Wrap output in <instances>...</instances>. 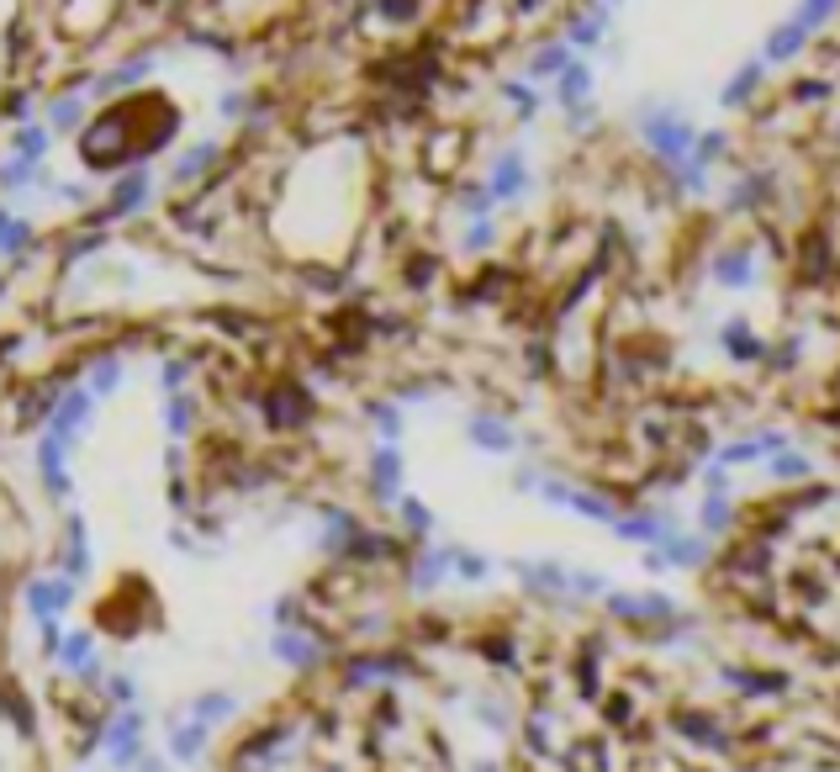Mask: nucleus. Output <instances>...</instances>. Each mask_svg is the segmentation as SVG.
Segmentation results:
<instances>
[{
  "label": "nucleus",
  "instance_id": "nucleus-1",
  "mask_svg": "<svg viewBox=\"0 0 840 772\" xmlns=\"http://www.w3.org/2000/svg\"><path fill=\"white\" fill-rule=\"evenodd\" d=\"M143 730H148V714L143 709H117L106 720V730H101V746L111 751V767H138L143 757H148V746H143Z\"/></svg>",
  "mask_w": 840,
  "mask_h": 772
},
{
  "label": "nucleus",
  "instance_id": "nucleus-2",
  "mask_svg": "<svg viewBox=\"0 0 840 772\" xmlns=\"http://www.w3.org/2000/svg\"><path fill=\"white\" fill-rule=\"evenodd\" d=\"M90 424H96V397H90V386H74V392L59 397V408L48 413V434L64 439V445H74Z\"/></svg>",
  "mask_w": 840,
  "mask_h": 772
},
{
  "label": "nucleus",
  "instance_id": "nucleus-3",
  "mask_svg": "<svg viewBox=\"0 0 840 772\" xmlns=\"http://www.w3.org/2000/svg\"><path fill=\"white\" fill-rule=\"evenodd\" d=\"M22 603H27L32 624H59V614L74 603V582L69 577H32L22 587Z\"/></svg>",
  "mask_w": 840,
  "mask_h": 772
},
{
  "label": "nucleus",
  "instance_id": "nucleus-4",
  "mask_svg": "<svg viewBox=\"0 0 840 772\" xmlns=\"http://www.w3.org/2000/svg\"><path fill=\"white\" fill-rule=\"evenodd\" d=\"M32 461H37V476H43V487H48V498H74V476H69V445L64 439H53V434H43L37 439V450H32Z\"/></svg>",
  "mask_w": 840,
  "mask_h": 772
},
{
  "label": "nucleus",
  "instance_id": "nucleus-5",
  "mask_svg": "<svg viewBox=\"0 0 840 772\" xmlns=\"http://www.w3.org/2000/svg\"><path fill=\"white\" fill-rule=\"evenodd\" d=\"M148 196H154V175H148V164H138V170H127L117 180V191H111V201H106V217L111 223H117V217H133V212L148 207Z\"/></svg>",
  "mask_w": 840,
  "mask_h": 772
},
{
  "label": "nucleus",
  "instance_id": "nucleus-6",
  "mask_svg": "<svg viewBox=\"0 0 840 772\" xmlns=\"http://www.w3.org/2000/svg\"><path fill=\"white\" fill-rule=\"evenodd\" d=\"M159 69V59L154 53H133V59H122L117 69H106V75H96V85H90V96H122V90H133V85H143L148 75Z\"/></svg>",
  "mask_w": 840,
  "mask_h": 772
},
{
  "label": "nucleus",
  "instance_id": "nucleus-7",
  "mask_svg": "<svg viewBox=\"0 0 840 772\" xmlns=\"http://www.w3.org/2000/svg\"><path fill=\"white\" fill-rule=\"evenodd\" d=\"M640 133L656 143L666 159H687V149H693V133H687L677 117H666V112H645L640 117Z\"/></svg>",
  "mask_w": 840,
  "mask_h": 772
},
{
  "label": "nucleus",
  "instance_id": "nucleus-8",
  "mask_svg": "<svg viewBox=\"0 0 840 772\" xmlns=\"http://www.w3.org/2000/svg\"><path fill=\"white\" fill-rule=\"evenodd\" d=\"M524 186H529L524 154H518V149L497 154V164H492V180H487V196H492V201H513V196H524Z\"/></svg>",
  "mask_w": 840,
  "mask_h": 772
},
{
  "label": "nucleus",
  "instance_id": "nucleus-9",
  "mask_svg": "<svg viewBox=\"0 0 840 772\" xmlns=\"http://www.w3.org/2000/svg\"><path fill=\"white\" fill-rule=\"evenodd\" d=\"M370 482H376V498L397 503L402 498V450H391V445L370 450Z\"/></svg>",
  "mask_w": 840,
  "mask_h": 772
},
{
  "label": "nucleus",
  "instance_id": "nucleus-10",
  "mask_svg": "<svg viewBox=\"0 0 840 772\" xmlns=\"http://www.w3.org/2000/svg\"><path fill=\"white\" fill-rule=\"evenodd\" d=\"M465 434H471V445L487 450V455H508L518 445L513 429L502 424V418H492V413H471V418H465Z\"/></svg>",
  "mask_w": 840,
  "mask_h": 772
},
{
  "label": "nucleus",
  "instance_id": "nucleus-11",
  "mask_svg": "<svg viewBox=\"0 0 840 772\" xmlns=\"http://www.w3.org/2000/svg\"><path fill=\"white\" fill-rule=\"evenodd\" d=\"M238 714V693H228V688H212V693H196L191 698V709H185V720H196V725H222V720H233Z\"/></svg>",
  "mask_w": 840,
  "mask_h": 772
},
{
  "label": "nucleus",
  "instance_id": "nucleus-12",
  "mask_svg": "<svg viewBox=\"0 0 840 772\" xmlns=\"http://www.w3.org/2000/svg\"><path fill=\"white\" fill-rule=\"evenodd\" d=\"M207 725L196 720H175L170 725V741H164V751H170V762H201V751H207Z\"/></svg>",
  "mask_w": 840,
  "mask_h": 772
},
{
  "label": "nucleus",
  "instance_id": "nucleus-13",
  "mask_svg": "<svg viewBox=\"0 0 840 772\" xmlns=\"http://www.w3.org/2000/svg\"><path fill=\"white\" fill-rule=\"evenodd\" d=\"M270 656L286 661V667H312V661L323 656V651H317V640L296 635V630H275V635H270Z\"/></svg>",
  "mask_w": 840,
  "mask_h": 772
},
{
  "label": "nucleus",
  "instance_id": "nucleus-14",
  "mask_svg": "<svg viewBox=\"0 0 840 772\" xmlns=\"http://www.w3.org/2000/svg\"><path fill=\"white\" fill-rule=\"evenodd\" d=\"M64 545H69L64 577H69V582L90 577V529H85V519H80V513H69V535H64Z\"/></svg>",
  "mask_w": 840,
  "mask_h": 772
},
{
  "label": "nucleus",
  "instance_id": "nucleus-15",
  "mask_svg": "<svg viewBox=\"0 0 840 772\" xmlns=\"http://www.w3.org/2000/svg\"><path fill=\"white\" fill-rule=\"evenodd\" d=\"M27 186H53L43 164H27V159H6V164H0V191H6V196L27 191Z\"/></svg>",
  "mask_w": 840,
  "mask_h": 772
},
{
  "label": "nucleus",
  "instance_id": "nucleus-16",
  "mask_svg": "<svg viewBox=\"0 0 840 772\" xmlns=\"http://www.w3.org/2000/svg\"><path fill=\"white\" fill-rule=\"evenodd\" d=\"M48 143H53L48 127H43V122H27V127H16V138H11V159L43 164V159H48Z\"/></svg>",
  "mask_w": 840,
  "mask_h": 772
},
{
  "label": "nucleus",
  "instance_id": "nucleus-17",
  "mask_svg": "<svg viewBox=\"0 0 840 772\" xmlns=\"http://www.w3.org/2000/svg\"><path fill=\"white\" fill-rule=\"evenodd\" d=\"M212 159H217V143H212V138L196 143V149H185V154L175 159V170H170V186H191L196 175H207Z\"/></svg>",
  "mask_w": 840,
  "mask_h": 772
},
{
  "label": "nucleus",
  "instance_id": "nucleus-18",
  "mask_svg": "<svg viewBox=\"0 0 840 772\" xmlns=\"http://www.w3.org/2000/svg\"><path fill=\"white\" fill-rule=\"evenodd\" d=\"M85 127V101L80 96H59V101H48V133H80Z\"/></svg>",
  "mask_w": 840,
  "mask_h": 772
},
{
  "label": "nucleus",
  "instance_id": "nucleus-19",
  "mask_svg": "<svg viewBox=\"0 0 840 772\" xmlns=\"http://www.w3.org/2000/svg\"><path fill=\"white\" fill-rule=\"evenodd\" d=\"M90 661H96V640H90V630H64L59 667H69V672H85Z\"/></svg>",
  "mask_w": 840,
  "mask_h": 772
},
{
  "label": "nucleus",
  "instance_id": "nucleus-20",
  "mask_svg": "<svg viewBox=\"0 0 840 772\" xmlns=\"http://www.w3.org/2000/svg\"><path fill=\"white\" fill-rule=\"evenodd\" d=\"M117 386H122V360H117V355H106V360L90 365V397H96V402L111 397Z\"/></svg>",
  "mask_w": 840,
  "mask_h": 772
},
{
  "label": "nucleus",
  "instance_id": "nucleus-21",
  "mask_svg": "<svg viewBox=\"0 0 840 772\" xmlns=\"http://www.w3.org/2000/svg\"><path fill=\"white\" fill-rule=\"evenodd\" d=\"M27 238H32V223H27V217H16V212L0 207V254H22Z\"/></svg>",
  "mask_w": 840,
  "mask_h": 772
},
{
  "label": "nucleus",
  "instance_id": "nucleus-22",
  "mask_svg": "<svg viewBox=\"0 0 840 772\" xmlns=\"http://www.w3.org/2000/svg\"><path fill=\"white\" fill-rule=\"evenodd\" d=\"M703 556H708V545H703V540H677V535H671L661 556H650V566H661V561H677V566H698Z\"/></svg>",
  "mask_w": 840,
  "mask_h": 772
},
{
  "label": "nucleus",
  "instance_id": "nucleus-23",
  "mask_svg": "<svg viewBox=\"0 0 840 772\" xmlns=\"http://www.w3.org/2000/svg\"><path fill=\"white\" fill-rule=\"evenodd\" d=\"M714 270H719V281H724V286H745V281H751V249H730V254H719Z\"/></svg>",
  "mask_w": 840,
  "mask_h": 772
},
{
  "label": "nucleus",
  "instance_id": "nucleus-24",
  "mask_svg": "<svg viewBox=\"0 0 840 772\" xmlns=\"http://www.w3.org/2000/svg\"><path fill=\"white\" fill-rule=\"evenodd\" d=\"M529 75L534 80H560V75H566V43H550V48H539L534 53V59H529Z\"/></svg>",
  "mask_w": 840,
  "mask_h": 772
},
{
  "label": "nucleus",
  "instance_id": "nucleus-25",
  "mask_svg": "<svg viewBox=\"0 0 840 772\" xmlns=\"http://www.w3.org/2000/svg\"><path fill=\"white\" fill-rule=\"evenodd\" d=\"M191 418H196V408H191V397H170L164 402V429H170V439H185L191 434Z\"/></svg>",
  "mask_w": 840,
  "mask_h": 772
},
{
  "label": "nucleus",
  "instance_id": "nucleus-26",
  "mask_svg": "<svg viewBox=\"0 0 840 772\" xmlns=\"http://www.w3.org/2000/svg\"><path fill=\"white\" fill-rule=\"evenodd\" d=\"M555 90H560V101H566V106H576V101L592 90V69H587V64H566V75H560Z\"/></svg>",
  "mask_w": 840,
  "mask_h": 772
},
{
  "label": "nucleus",
  "instance_id": "nucleus-27",
  "mask_svg": "<svg viewBox=\"0 0 840 772\" xmlns=\"http://www.w3.org/2000/svg\"><path fill=\"white\" fill-rule=\"evenodd\" d=\"M450 561H455V550H428V556L418 561L413 587H423V593H428V587H439V577H444V566H450Z\"/></svg>",
  "mask_w": 840,
  "mask_h": 772
},
{
  "label": "nucleus",
  "instance_id": "nucleus-28",
  "mask_svg": "<svg viewBox=\"0 0 840 772\" xmlns=\"http://www.w3.org/2000/svg\"><path fill=\"white\" fill-rule=\"evenodd\" d=\"M613 529H619V540H671L661 519H613Z\"/></svg>",
  "mask_w": 840,
  "mask_h": 772
},
{
  "label": "nucleus",
  "instance_id": "nucleus-29",
  "mask_svg": "<svg viewBox=\"0 0 840 772\" xmlns=\"http://www.w3.org/2000/svg\"><path fill=\"white\" fill-rule=\"evenodd\" d=\"M798 48H804V27H788V32H777V38L767 43V59H793Z\"/></svg>",
  "mask_w": 840,
  "mask_h": 772
},
{
  "label": "nucleus",
  "instance_id": "nucleus-30",
  "mask_svg": "<svg viewBox=\"0 0 840 772\" xmlns=\"http://www.w3.org/2000/svg\"><path fill=\"white\" fill-rule=\"evenodd\" d=\"M106 693L117 698V709H133V698H138V683H133V677H127V672H111V677H106Z\"/></svg>",
  "mask_w": 840,
  "mask_h": 772
},
{
  "label": "nucleus",
  "instance_id": "nucleus-31",
  "mask_svg": "<svg viewBox=\"0 0 840 772\" xmlns=\"http://www.w3.org/2000/svg\"><path fill=\"white\" fill-rule=\"evenodd\" d=\"M370 418H376V429L386 434V445H391V439L402 434V413L391 408V402H376V408H370Z\"/></svg>",
  "mask_w": 840,
  "mask_h": 772
},
{
  "label": "nucleus",
  "instance_id": "nucleus-32",
  "mask_svg": "<svg viewBox=\"0 0 840 772\" xmlns=\"http://www.w3.org/2000/svg\"><path fill=\"white\" fill-rule=\"evenodd\" d=\"M756 80H761V64H745V69H740V75L730 80V90H724V106H735V101H745V90H751Z\"/></svg>",
  "mask_w": 840,
  "mask_h": 772
},
{
  "label": "nucleus",
  "instance_id": "nucleus-33",
  "mask_svg": "<svg viewBox=\"0 0 840 772\" xmlns=\"http://www.w3.org/2000/svg\"><path fill=\"white\" fill-rule=\"evenodd\" d=\"M402 519L413 524L418 535H428V529H434V513H428V508H423L418 498H402Z\"/></svg>",
  "mask_w": 840,
  "mask_h": 772
},
{
  "label": "nucleus",
  "instance_id": "nucleus-34",
  "mask_svg": "<svg viewBox=\"0 0 840 772\" xmlns=\"http://www.w3.org/2000/svg\"><path fill=\"white\" fill-rule=\"evenodd\" d=\"M159 386H164V392H170V397H180V386H185V360H164Z\"/></svg>",
  "mask_w": 840,
  "mask_h": 772
},
{
  "label": "nucleus",
  "instance_id": "nucleus-35",
  "mask_svg": "<svg viewBox=\"0 0 840 772\" xmlns=\"http://www.w3.org/2000/svg\"><path fill=\"white\" fill-rule=\"evenodd\" d=\"M455 566H460V577H465V582H481V577H487V561L471 556V550H455Z\"/></svg>",
  "mask_w": 840,
  "mask_h": 772
},
{
  "label": "nucleus",
  "instance_id": "nucleus-36",
  "mask_svg": "<svg viewBox=\"0 0 840 772\" xmlns=\"http://www.w3.org/2000/svg\"><path fill=\"white\" fill-rule=\"evenodd\" d=\"M703 524H708V529L730 524V503H724V498H719V492H714V498H708V503H703Z\"/></svg>",
  "mask_w": 840,
  "mask_h": 772
},
{
  "label": "nucleus",
  "instance_id": "nucleus-37",
  "mask_svg": "<svg viewBox=\"0 0 840 772\" xmlns=\"http://www.w3.org/2000/svg\"><path fill=\"white\" fill-rule=\"evenodd\" d=\"M571 508L587 513V519H613V508H608L603 498H576V492H571Z\"/></svg>",
  "mask_w": 840,
  "mask_h": 772
},
{
  "label": "nucleus",
  "instance_id": "nucleus-38",
  "mask_svg": "<svg viewBox=\"0 0 840 772\" xmlns=\"http://www.w3.org/2000/svg\"><path fill=\"white\" fill-rule=\"evenodd\" d=\"M460 207L471 212V217H487V212H492V196H487V191H465V196H460Z\"/></svg>",
  "mask_w": 840,
  "mask_h": 772
},
{
  "label": "nucleus",
  "instance_id": "nucleus-39",
  "mask_svg": "<svg viewBox=\"0 0 840 772\" xmlns=\"http://www.w3.org/2000/svg\"><path fill=\"white\" fill-rule=\"evenodd\" d=\"M32 106H37L32 96H16V101H11V112H6V117H11L16 127H27V122H37V112H32Z\"/></svg>",
  "mask_w": 840,
  "mask_h": 772
},
{
  "label": "nucleus",
  "instance_id": "nucleus-40",
  "mask_svg": "<svg viewBox=\"0 0 840 772\" xmlns=\"http://www.w3.org/2000/svg\"><path fill=\"white\" fill-rule=\"evenodd\" d=\"M53 196H59V201H69V207H80V201H85L90 191L80 186V180H59V186H53Z\"/></svg>",
  "mask_w": 840,
  "mask_h": 772
},
{
  "label": "nucleus",
  "instance_id": "nucleus-41",
  "mask_svg": "<svg viewBox=\"0 0 840 772\" xmlns=\"http://www.w3.org/2000/svg\"><path fill=\"white\" fill-rule=\"evenodd\" d=\"M719 149H724V133H703V138H698V154H693V159H698V164H708V159H714Z\"/></svg>",
  "mask_w": 840,
  "mask_h": 772
},
{
  "label": "nucleus",
  "instance_id": "nucleus-42",
  "mask_svg": "<svg viewBox=\"0 0 840 772\" xmlns=\"http://www.w3.org/2000/svg\"><path fill=\"white\" fill-rule=\"evenodd\" d=\"M597 22H603V11H597L592 22H576V27H571V38H576V43H597V32H603Z\"/></svg>",
  "mask_w": 840,
  "mask_h": 772
},
{
  "label": "nucleus",
  "instance_id": "nucleus-43",
  "mask_svg": "<svg viewBox=\"0 0 840 772\" xmlns=\"http://www.w3.org/2000/svg\"><path fill=\"white\" fill-rule=\"evenodd\" d=\"M772 471H777V476H804V471H809V461H804V455H782V461H777Z\"/></svg>",
  "mask_w": 840,
  "mask_h": 772
},
{
  "label": "nucleus",
  "instance_id": "nucleus-44",
  "mask_svg": "<svg viewBox=\"0 0 840 772\" xmlns=\"http://www.w3.org/2000/svg\"><path fill=\"white\" fill-rule=\"evenodd\" d=\"M487 244H492V223H476L471 238H465V249H487Z\"/></svg>",
  "mask_w": 840,
  "mask_h": 772
},
{
  "label": "nucleus",
  "instance_id": "nucleus-45",
  "mask_svg": "<svg viewBox=\"0 0 840 772\" xmlns=\"http://www.w3.org/2000/svg\"><path fill=\"white\" fill-rule=\"evenodd\" d=\"M576 593H603V577H592V572H576Z\"/></svg>",
  "mask_w": 840,
  "mask_h": 772
},
{
  "label": "nucleus",
  "instance_id": "nucleus-46",
  "mask_svg": "<svg viewBox=\"0 0 840 772\" xmlns=\"http://www.w3.org/2000/svg\"><path fill=\"white\" fill-rule=\"evenodd\" d=\"M825 16H830V6H809V11H798V27H814V22H825Z\"/></svg>",
  "mask_w": 840,
  "mask_h": 772
},
{
  "label": "nucleus",
  "instance_id": "nucleus-47",
  "mask_svg": "<svg viewBox=\"0 0 840 772\" xmlns=\"http://www.w3.org/2000/svg\"><path fill=\"white\" fill-rule=\"evenodd\" d=\"M217 112H222V117H238V112H244V96H233V90H228V96L217 101Z\"/></svg>",
  "mask_w": 840,
  "mask_h": 772
},
{
  "label": "nucleus",
  "instance_id": "nucleus-48",
  "mask_svg": "<svg viewBox=\"0 0 840 772\" xmlns=\"http://www.w3.org/2000/svg\"><path fill=\"white\" fill-rule=\"evenodd\" d=\"M90 249H101V238L96 233H80V244L69 249V260H80V254H90Z\"/></svg>",
  "mask_w": 840,
  "mask_h": 772
},
{
  "label": "nucleus",
  "instance_id": "nucleus-49",
  "mask_svg": "<svg viewBox=\"0 0 840 772\" xmlns=\"http://www.w3.org/2000/svg\"><path fill=\"white\" fill-rule=\"evenodd\" d=\"M133 772H170V767H164V757H143Z\"/></svg>",
  "mask_w": 840,
  "mask_h": 772
}]
</instances>
